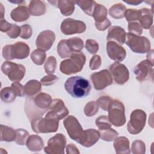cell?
Here are the masks:
<instances>
[{
  "mask_svg": "<svg viewBox=\"0 0 154 154\" xmlns=\"http://www.w3.org/2000/svg\"><path fill=\"white\" fill-rule=\"evenodd\" d=\"M66 91L73 97L81 98L87 96L91 90L89 81L85 78L74 76L69 78L64 84Z\"/></svg>",
  "mask_w": 154,
  "mask_h": 154,
  "instance_id": "obj_1",
  "label": "cell"
},
{
  "mask_svg": "<svg viewBox=\"0 0 154 154\" xmlns=\"http://www.w3.org/2000/svg\"><path fill=\"white\" fill-rule=\"evenodd\" d=\"M86 57L82 52L73 53L70 58L62 61L60 63V70L65 75L76 73L82 70L85 63Z\"/></svg>",
  "mask_w": 154,
  "mask_h": 154,
  "instance_id": "obj_2",
  "label": "cell"
},
{
  "mask_svg": "<svg viewBox=\"0 0 154 154\" xmlns=\"http://www.w3.org/2000/svg\"><path fill=\"white\" fill-rule=\"evenodd\" d=\"M30 49L29 46L23 42H17L13 45H7L3 47L2 55L4 59L11 60L13 59L26 58L29 54Z\"/></svg>",
  "mask_w": 154,
  "mask_h": 154,
  "instance_id": "obj_3",
  "label": "cell"
},
{
  "mask_svg": "<svg viewBox=\"0 0 154 154\" xmlns=\"http://www.w3.org/2000/svg\"><path fill=\"white\" fill-rule=\"evenodd\" d=\"M108 119L115 126H122L126 123L125 108L123 103L117 99H112L109 104Z\"/></svg>",
  "mask_w": 154,
  "mask_h": 154,
  "instance_id": "obj_4",
  "label": "cell"
},
{
  "mask_svg": "<svg viewBox=\"0 0 154 154\" xmlns=\"http://www.w3.org/2000/svg\"><path fill=\"white\" fill-rule=\"evenodd\" d=\"M63 124L70 138L81 144L84 139L85 131L78 119L73 116H69L64 120Z\"/></svg>",
  "mask_w": 154,
  "mask_h": 154,
  "instance_id": "obj_5",
  "label": "cell"
},
{
  "mask_svg": "<svg viewBox=\"0 0 154 154\" xmlns=\"http://www.w3.org/2000/svg\"><path fill=\"white\" fill-rule=\"evenodd\" d=\"M59 120L45 117H38L31 120V128L37 134L55 132L58 130Z\"/></svg>",
  "mask_w": 154,
  "mask_h": 154,
  "instance_id": "obj_6",
  "label": "cell"
},
{
  "mask_svg": "<svg viewBox=\"0 0 154 154\" xmlns=\"http://www.w3.org/2000/svg\"><path fill=\"white\" fill-rule=\"evenodd\" d=\"M126 44L135 53L144 54L150 51V42L144 36L136 35L131 33L126 34Z\"/></svg>",
  "mask_w": 154,
  "mask_h": 154,
  "instance_id": "obj_7",
  "label": "cell"
},
{
  "mask_svg": "<svg viewBox=\"0 0 154 154\" xmlns=\"http://www.w3.org/2000/svg\"><path fill=\"white\" fill-rule=\"evenodd\" d=\"M146 114L141 109H135L131 114L130 120L128 123L127 129L131 134H138L142 131L146 122Z\"/></svg>",
  "mask_w": 154,
  "mask_h": 154,
  "instance_id": "obj_8",
  "label": "cell"
},
{
  "mask_svg": "<svg viewBox=\"0 0 154 154\" xmlns=\"http://www.w3.org/2000/svg\"><path fill=\"white\" fill-rule=\"evenodd\" d=\"M1 69L2 73L13 82L20 81L24 77L26 72L25 67L22 64L8 61L2 63Z\"/></svg>",
  "mask_w": 154,
  "mask_h": 154,
  "instance_id": "obj_9",
  "label": "cell"
},
{
  "mask_svg": "<svg viewBox=\"0 0 154 154\" xmlns=\"http://www.w3.org/2000/svg\"><path fill=\"white\" fill-rule=\"evenodd\" d=\"M66 145V137L62 134H57L48 140L44 151L48 154H64Z\"/></svg>",
  "mask_w": 154,
  "mask_h": 154,
  "instance_id": "obj_10",
  "label": "cell"
},
{
  "mask_svg": "<svg viewBox=\"0 0 154 154\" xmlns=\"http://www.w3.org/2000/svg\"><path fill=\"white\" fill-rule=\"evenodd\" d=\"M69 114V110L60 99L52 100V103L48 109L46 117L61 120Z\"/></svg>",
  "mask_w": 154,
  "mask_h": 154,
  "instance_id": "obj_11",
  "label": "cell"
},
{
  "mask_svg": "<svg viewBox=\"0 0 154 154\" xmlns=\"http://www.w3.org/2000/svg\"><path fill=\"white\" fill-rule=\"evenodd\" d=\"M60 29L64 34L72 35L84 32L86 30V25L81 20L67 18L61 22Z\"/></svg>",
  "mask_w": 154,
  "mask_h": 154,
  "instance_id": "obj_12",
  "label": "cell"
},
{
  "mask_svg": "<svg viewBox=\"0 0 154 154\" xmlns=\"http://www.w3.org/2000/svg\"><path fill=\"white\" fill-rule=\"evenodd\" d=\"M91 79L94 88L97 90H103L112 83V75L106 69L93 73L91 75Z\"/></svg>",
  "mask_w": 154,
  "mask_h": 154,
  "instance_id": "obj_13",
  "label": "cell"
},
{
  "mask_svg": "<svg viewBox=\"0 0 154 154\" xmlns=\"http://www.w3.org/2000/svg\"><path fill=\"white\" fill-rule=\"evenodd\" d=\"M153 63L146 59L141 61L134 68V73L139 82H143L152 77Z\"/></svg>",
  "mask_w": 154,
  "mask_h": 154,
  "instance_id": "obj_14",
  "label": "cell"
},
{
  "mask_svg": "<svg viewBox=\"0 0 154 154\" xmlns=\"http://www.w3.org/2000/svg\"><path fill=\"white\" fill-rule=\"evenodd\" d=\"M110 73L114 81L119 84L126 83L129 78V72L126 66L119 62H116L109 67Z\"/></svg>",
  "mask_w": 154,
  "mask_h": 154,
  "instance_id": "obj_15",
  "label": "cell"
},
{
  "mask_svg": "<svg viewBox=\"0 0 154 154\" xmlns=\"http://www.w3.org/2000/svg\"><path fill=\"white\" fill-rule=\"evenodd\" d=\"M55 40V33L51 30L42 31L37 37L35 44L38 49L48 51L52 47Z\"/></svg>",
  "mask_w": 154,
  "mask_h": 154,
  "instance_id": "obj_16",
  "label": "cell"
},
{
  "mask_svg": "<svg viewBox=\"0 0 154 154\" xmlns=\"http://www.w3.org/2000/svg\"><path fill=\"white\" fill-rule=\"evenodd\" d=\"M106 52L111 60L117 62L123 61L126 56V52L124 48L114 41L107 42Z\"/></svg>",
  "mask_w": 154,
  "mask_h": 154,
  "instance_id": "obj_17",
  "label": "cell"
},
{
  "mask_svg": "<svg viewBox=\"0 0 154 154\" xmlns=\"http://www.w3.org/2000/svg\"><path fill=\"white\" fill-rule=\"evenodd\" d=\"M126 33L122 27L112 26L109 28L106 37L107 42L114 41L119 45H123L126 42Z\"/></svg>",
  "mask_w": 154,
  "mask_h": 154,
  "instance_id": "obj_18",
  "label": "cell"
},
{
  "mask_svg": "<svg viewBox=\"0 0 154 154\" xmlns=\"http://www.w3.org/2000/svg\"><path fill=\"white\" fill-rule=\"evenodd\" d=\"M32 100L34 105L39 109L46 112L52 103V99L51 95L49 94L45 93H40L37 94L34 98L32 97Z\"/></svg>",
  "mask_w": 154,
  "mask_h": 154,
  "instance_id": "obj_19",
  "label": "cell"
},
{
  "mask_svg": "<svg viewBox=\"0 0 154 154\" xmlns=\"http://www.w3.org/2000/svg\"><path fill=\"white\" fill-rule=\"evenodd\" d=\"M25 109L28 119L31 121L32 120L41 117L46 112L39 109L34 103L32 97L28 98L26 100L25 104Z\"/></svg>",
  "mask_w": 154,
  "mask_h": 154,
  "instance_id": "obj_20",
  "label": "cell"
},
{
  "mask_svg": "<svg viewBox=\"0 0 154 154\" xmlns=\"http://www.w3.org/2000/svg\"><path fill=\"white\" fill-rule=\"evenodd\" d=\"M30 14L29 11L26 6L19 5L11 11L10 17L15 22H21L26 20L29 17Z\"/></svg>",
  "mask_w": 154,
  "mask_h": 154,
  "instance_id": "obj_21",
  "label": "cell"
},
{
  "mask_svg": "<svg viewBox=\"0 0 154 154\" xmlns=\"http://www.w3.org/2000/svg\"><path fill=\"white\" fill-rule=\"evenodd\" d=\"M114 147L117 154H129L131 153L129 141L125 137L116 138L114 142Z\"/></svg>",
  "mask_w": 154,
  "mask_h": 154,
  "instance_id": "obj_22",
  "label": "cell"
},
{
  "mask_svg": "<svg viewBox=\"0 0 154 154\" xmlns=\"http://www.w3.org/2000/svg\"><path fill=\"white\" fill-rule=\"evenodd\" d=\"M26 145L27 148L32 152H40L44 147L42 138L37 135H31L28 137Z\"/></svg>",
  "mask_w": 154,
  "mask_h": 154,
  "instance_id": "obj_23",
  "label": "cell"
},
{
  "mask_svg": "<svg viewBox=\"0 0 154 154\" xmlns=\"http://www.w3.org/2000/svg\"><path fill=\"white\" fill-rule=\"evenodd\" d=\"M100 138L99 131L94 129H88L85 130V137L82 146L85 147H90L96 144Z\"/></svg>",
  "mask_w": 154,
  "mask_h": 154,
  "instance_id": "obj_24",
  "label": "cell"
},
{
  "mask_svg": "<svg viewBox=\"0 0 154 154\" xmlns=\"http://www.w3.org/2000/svg\"><path fill=\"white\" fill-rule=\"evenodd\" d=\"M141 17L139 20L142 28L149 29L153 24V11L150 9L144 8L140 10Z\"/></svg>",
  "mask_w": 154,
  "mask_h": 154,
  "instance_id": "obj_25",
  "label": "cell"
},
{
  "mask_svg": "<svg viewBox=\"0 0 154 154\" xmlns=\"http://www.w3.org/2000/svg\"><path fill=\"white\" fill-rule=\"evenodd\" d=\"M28 10L31 15L40 16L45 14L46 6L42 1L32 0L29 2Z\"/></svg>",
  "mask_w": 154,
  "mask_h": 154,
  "instance_id": "obj_26",
  "label": "cell"
},
{
  "mask_svg": "<svg viewBox=\"0 0 154 154\" xmlns=\"http://www.w3.org/2000/svg\"><path fill=\"white\" fill-rule=\"evenodd\" d=\"M75 1L59 0L57 1V5L62 14L67 16L71 15L75 10Z\"/></svg>",
  "mask_w": 154,
  "mask_h": 154,
  "instance_id": "obj_27",
  "label": "cell"
},
{
  "mask_svg": "<svg viewBox=\"0 0 154 154\" xmlns=\"http://www.w3.org/2000/svg\"><path fill=\"white\" fill-rule=\"evenodd\" d=\"M25 94L28 96H33L40 92L42 90V84L35 79H32L27 82L24 86Z\"/></svg>",
  "mask_w": 154,
  "mask_h": 154,
  "instance_id": "obj_28",
  "label": "cell"
},
{
  "mask_svg": "<svg viewBox=\"0 0 154 154\" xmlns=\"http://www.w3.org/2000/svg\"><path fill=\"white\" fill-rule=\"evenodd\" d=\"M1 141L11 142L15 141L16 137V130L14 131L10 127L1 125Z\"/></svg>",
  "mask_w": 154,
  "mask_h": 154,
  "instance_id": "obj_29",
  "label": "cell"
},
{
  "mask_svg": "<svg viewBox=\"0 0 154 154\" xmlns=\"http://www.w3.org/2000/svg\"><path fill=\"white\" fill-rule=\"evenodd\" d=\"M66 45L72 54L79 52L84 48L83 40L79 37L70 38L66 40Z\"/></svg>",
  "mask_w": 154,
  "mask_h": 154,
  "instance_id": "obj_30",
  "label": "cell"
},
{
  "mask_svg": "<svg viewBox=\"0 0 154 154\" xmlns=\"http://www.w3.org/2000/svg\"><path fill=\"white\" fill-rule=\"evenodd\" d=\"M126 10V8L125 5H124L123 4L118 3L114 4L109 8V14L112 17L116 19H122L125 17V13Z\"/></svg>",
  "mask_w": 154,
  "mask_h": 154,
  "instance_id": "obj_31",
  "label": "cell"
},
{
  "mask_svg": "<svg viewBox=\"0 0 154 154\" xmlns=\"http://www.w3.org/2000/svg\"><path fill=\"white\" fill-rule=\"evenodd\" d=\"M75 3L88 16H93L96 2L93 0H79L75 1Z\"/></svg>",
  "mask_w": 154,
  "mask_h": 154,
  "instance_id": "obj_32",
  "label": "cell"
},
{
  "mask_svg": "<svg viewBox=\"0 0 154 154\" xmlns=\"http://www.w3.org/2000/svg\"><path fill=\"white\" fill-rule=\"evenodd\" d=\"M95 20V23L100 22L106 19L107 17V9L103 5L96 4L93 16H92Z\"/></svg>",
  "mask_w": 154,
  "mask_h": 154,
  "instance_id": "obj_33",
  "label": "cell"
},
{
  "mask_svg": "<svg viewBox=\"0 0 154 154\" xmlns=\"http://www.w3.org/2000/svg\"><path fill=\"white\" fill-rule=\"evenodd\" d=\"M16 96H17L11 87H7L1 90V99L4 102H13L15 100Z\"/></svg>",
  "mask_w": 154,
  "mask_h": 154,
  "instance_id": "obj_34",
  "label": "cell"
},
{
  "mask_svg": "<svg viewBox=\"0 0 154 154\" xmlns=\"http://www.w3.org/2000/svg\"><path fill=\"white\" fill-rule=\"evenodd\" d=\"M99 132L100 133V137L101 139L106 141H112L114 140L119 135V133L111 128L99 130Z\"/></svg>",
  "mask_w": 154,
  "mask_h": 154,
  "instance_id": "obj_35",
  "label": "cell"
},
{
  "mask_svg": "<svg viewBox=\"0 0 154 154\" xmlns=\"http://www.w3.org/2000/svg\"><path fill=\"white\" fill-rule=\"evenodd\" d=\"M46 58V54L45 51L37 49L32 52L31 54V58L32 62L38 66L42 65Z\"/></svg>",
  "mask_w": 154,
  "mask_h": 154,
  "instance_id": "obj_36",
  "label": "cell"
},
{
  "mask_svg": "<svg viewBox=\"0 0 154 154\" xmlns=\"http://www.w3.org/2000/svg\"><path fill=\"white\" fill-rule=\"evenodd\" d=\"M57 52L62 58H66L71 56L72 54L66 45V40H61L59 42L57 45Z\"/></svg>",
  "mask_w": 154,
  "mask_h": 154,
  "instance_id": "obj_37",
  "label": "cell"
},
{
  "mask_svg": "<svg viewBox=\"0 0 154 154\" xmlns=\"http://www.w3.org/2000/svg\"><path fill=\"white\" fill-rule=\"evenodd\" d=\"M16 137L15 142L20 146L25 145L29 137V132L23 129H16Z\"/></svg>",
  "mask_w": 154,
  "mask_h": 154,
  "instance_id": "obj_38",
  "label": "cell"
},
{
  "mask_svg": "<svg viewBox=\"0 0 154 154\" xmlns=\"http://www.w3.org/2000/svg\"><path fill=\"white\" fill-rule=\"evenodd\" d=\"M125 17L129 23L139 21L141 17V13L140 10L128 9L125 11Z\"/></svg>",
  "mask_w": 154,
  "mask_h": 154,
  "instance_id": "obj_39",
  "label": "cell"
},
{
  "mask_svg": "<svg viewBox=\"0 0 154 154\" xmlns=\"http://www.w3.org/2000/svg\"><path fill=\"white\" fill-rule=\"evenodd\" d=\"M57 67V60L55 57L50 56L49 57L44 65V69L46 73L48 75L52 74L55 72Z\"/></svg>",
  "mask_w": 154,
  "mask_h": 154,
  "instance_id": "obj_40",
  "label": "cell"
},
{
  "mask_svg": "<svg viewBox=\"0 0 154 154\" xmlns=\"http://www.w3.org/2000/svg\"><path fill=\"white\" fill-rule=\"evenodd\" d=\"M99 106L96 101H90L88 102L84 107V114L87 117H91L94 116L98 111Z\"/></svg>",
  "mask_w": 154,
  "mask_h": 154,
  "instance_id": "obj_41",
  "label": "cell"
},
{
  "mask_svg": "<svg viewBox=\"0 0 154 154\" xmlns=\"http://www.w3.org/2000/svg\"><path fill=\"white\" fill-rule=\"evenodd\" d=\"M95 123L97 126L99 130H102L111 128V123H110L108 117L105 115L97 117L96 119Z\"/></svg>",
  "mask_w": 154,
  "mask_h": 154,
  "instance_id": "obj_42",
  "label": "cell"
},
{
  "mask_svg": "<svg viewBox=\"0 0 154 154\" xmlns=\"http://www.w3.org/2000/svg\"><path fill=\"white\" fill-rule=\"evenodd\" d=\"M131 149L134 154H144L146 152V146L143 141L138 140L132 143Z\"/></svg>",
  "mask_w": 154,
  "mask_h": 154,
  "instance_id": "obj_43",
  "label": "cell"
},
{
  "mask_svg": "<svg viewBox=\"0 0 154 154\" xmlns=\"http://www.w3.org/2000/svg\"><path fill=\"white\" fill-rule=\"evenodd\" d=\"M128 31L129 33L136 35H140L143 32V28L141 26L140 24L137 22H129L128 24Z\"/></svg>",
  "mask_w": 154,
  "mask_h": 154,
  "instance_id": "obj_44",
  "label": "cell"
},
{
  "mask_svg": "<svg viewBox=\"0 0 154 154\" xmlns=\"http://www.w3.org/2000/svg\"><path fill=\"white\" fill-rule=\"evenodd\" d=\"M85 48L88 52L94 54L99 50V44L94 40L88 39L85 42Z\"/></svg>",
  "mask_w": 154,
  "mask_h": 154,
  "instance_id": "obj_45",
  "label": "cell"
},
{
  "mask_svg": "<svg viewBox=\"0 0 154 154\" xmlns=\"http://www.w3.org/2000/svg\"><path fill=\"white\" fill-rule=\"evenodd\" d=\"M112 99L108 96H103L98 98L96 102L99 107H100L103 110L108 111L109 104Z\"/></svg>",
  "mask_w": 154,
  "mask_h": 154,
  "instance_id": "obj_46",
  "label": "cell"
},
{
  "mask_svg": "<svg viewBox=\"0 0 154 154\" xmlns=\"http://www.w3.org/2000/svg\"><path fill=\"white\" fill-rule=\"evenodd\" d=\"M58 79V78L56 75L53 74H49L42 78L40 80V82L42 85L45 86H48L55 84Z\"/></svg>",
  "mask_w": 154,
  "mask_h": 154,
  "instance_id": "obj_47",
  "label": "cell"
},
{
  "mask_svg": "<svg viewBox=\"0 0 154 154\" xmlns=\"http://www.w3.org/2000/svg\"><path fill=\"white\" fill-rule=\"evenodd\" d=\"M21 33V28L20 26H19L17 25L12 24L10 28V29L7 32L8 36H9L11 38H16L20 35Z\"/></svg>",
  "mask_w": 154,
  "mask_h": 154,
  "instance_id": "obj_48",
  "label": "cell"
},
{
  "mask_svg": "<svg viewBox=\"0 0 154 154\" xmlns=\"http://www.w3.org/2000/svg\"><path fill=\"white\" fill-rule=\"evenodd\" d=\"M21 33L20 37L23 39H28L30 38L32 34V30L30 25L28 24L23 25L20 26Z\"/></svg>",
  "mask_w": 154,
  "mask_h": 154,
  "instance_id": "obj_49",
  "label": "cell"
},
{
  "mask_svg": "<svg viewBox=\"0 0 154 154\" xmlns=\"http://www.w3.org/2000/svg\"><path fill=\"white\" fill-rule=\"evenodd\" d=\"M101 58L98 55H94L90 61L89 66L91 70H94L98 69L101 65Z\"/></svg>",
  "mask_w": 154,
  "mask_h": 154,
  "instance_id": "obj_50",
  "label": "cell"
},
{
  "mask_svg": "<svg viewBox=\"0 0 154 154\" xmlns=\"http://www.w3.org/2000/svg\"><path fill=\"white\" fill-rule=\"evenodd\" d=\"M11 87L15 91L17 96L22 97L25 94L24 86H23L19 82H14L13 83L11 84Z\"/></svg>",
  "mask_w": 154,
  "mask_h": 154,
  "instance_id": "obj_51",
  "label": "cell"
},
{
  "mask_svg": "<svg viewBox=\"0 0 154 154\" xmlns=\"http://www.w3.org/2000/svg\"><path fill=\"white\" fill-rule=\"evenodd\" d=\"M111 25V22L109 21L108 19H106L105 20L98 22V23H95V26L96 28L99 30V31H105L106 29L109 28Z\"/></svg>",
  "mask_w": 154,
  "mask_h": 154,
  "instance_id": "obj_52",
  "label": "cell"
},
{
  "mask_svg": "<svg viewBox=\"0 0 154 154\" xmlns=\"http://www.w3.org/2000/svg\"><path fill=\"white\" fill-rule=\"evenodd\" d=\"M11 26V23H8L5 19H1L0 20V30L4 32H7Z\"/></svg>",
  "mask_w": 154,
  "mask_h": 154,
  "instance_id": "obj_53",
  "label": "cell"
},
{
  "mask_svg": "<svg viewBox=\"0 0 154 154\" xmlns=\"http://www.w3.org/2000/svg\"><path fill=\"white\" fill-rule=\"evenodd\" d=\"M66 153L68 154L71 153H80L76 146L73 144H69L66 147Z\"/></svg>",
  "mask_w": 154,
  "mask_h": 154,
  "instance_id": "obj_54",
  "label": "cell"
},
{
  "mask_svg": "<svg viewBox=\"0 0 154 154\" xmlns=\"http://www.w3.org/2000/svg\"><path fill=\"white\" fill-rule=\"evenodd\" d=\"M123 2H125V3H127L128 4H131V5H137L141 3L143 1H138V0H129V1L123 0Z\"/></svg>",
  "mask_w": 154,
  "mask_h": 154,
  "instance_id": "obj_55",
  "label": "cell"
},
{
  "mask_svg": "<svg viewBox=\"0 0 154 154\" xmlns=\"http://www.w3.org/2000/svg\"><path fill=\"white\" fill-rule=\"evenodd\" d=\"M147 59L153 63V50H150L147 55Z\"/></svg>",
  "mask_w": 154,
  "mask_h": 154,
  "instance_id": "obj_56",
  "label": "cell"
},
{
  "mask_svg": "<svg viewBox=\"0 0 154 154\" xmlns=\"http://www.w3.org/2000/svg\"><path fill=\"white\" fill-rule=\"evenodd\" d=\"M0 11H1V19H3L4 15V8L2 3H0Z\"/></svg>",
  "mask_w": 154,
  "mask_h": 154,
  "instance_id": "obj_57",
  "label": "cell"
},
{
  "mask_svg": "<svg viewBox=\"0 0 154 154\" xmlns=\"http://www.w3.org/2000/svg\"><path fill=\"white\" fill-rule=\"evenodd\" d=\"M9 2H11V3H14V4H19V5H21L20 4L22 3H24L25 4V1H19V0H17V1H11V0H9L8 1Z\"/></svg>",
  "mask_w": 154,
  "mask_h": 154,
  "instance_id": "obj_58",
  "label": "cell"
}]
</instances>
